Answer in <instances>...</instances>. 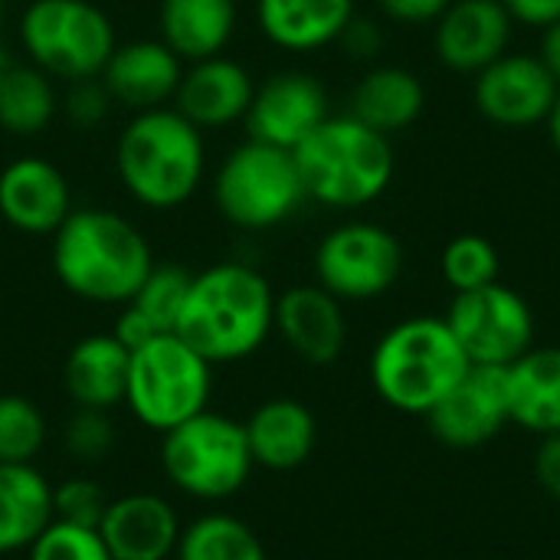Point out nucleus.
I'll return each mask as SVG.
<instances>
[{"label":"nucleus","instance_id":"obj_7","mask_svg":"<svg viewBox=\"0 0 560 560\" xmlns=\"http://www.w3.org/2000/svg\"><path fill=\"white\" fill-rule=\"evenodd\" d=\"M305 200L295 154L276 144L246 138L213 174V203L220 217L246 233L285 223Z\"/></svg>","mask_w":560,"mask_h":560},{"label":"nucleus","instance_id":"obj_34","mask_svg":"<svg viewBox=\"0 0 560 560\" xmlns=\"http://www.w3.org/2000/svg\"><path fill=\"white\" fill-rule=\"evenodd\" d=\"M115 440L118 433H115L108 410L75 407V413L66 420V430H62V446L75 463H102L115 450Z\"/></svg>","mask_w":560,"mask_h":560},{"label":"nucleus","instance_id":"obj_39","mask_svg":"<svg viewBox=\"0 0 560 560\" xmlns=\"http://www.w3.org/2000/svg\"><path fill=\"white\" fill-rule=\"evenodd\" d=\"M502 3L512 13V20L525 26L545 30L560 20V0H502Z\"/></svg>","mask_w":560,"mask_h":560},{"label":"nucleus","instance_id":"obj_25","mask_svg":"<svg viewBox=\"0 0 560 560\" xmlns=\"http://www.w3.org/2000/svg\"><path fill=\"white\" fill-rule=\"evenodd\" d=\"M161 36L184 62L220 56L236 33V0H161Z\"/></svg>","mask_w":560,"mask_h":560},{"label":"nucleus","instance_id":"obj_33","mask_svg":"<svg viewBox=\"0 0 560 560\" xmlns=\"http://www.w3.org/2000/svg\"><path fill=\"white\" fill-rule=\"evenodd\" d=\"M26 560H112L98 528L52 518L26 548Z\"/></svg>","mask_w":560,"mask_h":560},{"label":"nucleus","instance_id":"obj_36","mask_svg":"<svg viewBox=\"0 0 560 560\" xmlns=\"http://www.w3.org/2000/svg\"><path fill=\"white\" fill-rule=\"evenodd\" d=\"M112 105H115V102H112V95L105 92L102 79L69 82V92H66V98L59 102V108H62V112L69 115V121L79 125V128H95V125L108 115Z\"/></svg>","mask_w":560,"mask_h":560},{"label":"nucleus","instance_id":"obj_18","mask_svg":"<svg viewBox=\"0 0 560 560\" xmlns=\"http://www.w3.org/2000/svg\"><path fill=\"white\" fill-rule=\"evenodd\" d=\"M515 20L502 0H453L436 20V56L453 72H479L509 52Z\"/></svg>","mask_w":560,"mask_h":560},{"label":"nucleus","instance_id":"obj_37","mask_svg":"<svg viewBox=\"0 0 560 560\" xmlns=\"http://www.w3.org/2000/svg\"><path fill=\"white\" fill-rule=\"evenodd\" d=\"M450 3H453V0H377V7H381L390 20L410 23V26L436 23Z\"/></svg>","mask_w":560,"mask_h":560},{"label":"nucleus","instance_id":"obj_43","mask_svg":"<svg viewBox=\"0 0 560 560\" xmlns=\"http://www.w3.org/2000/svg\"><path fill=\"white\" fill-rule=\"evenodd\" d=\"M0 16H3V0H0Z\"/></svg>","mask_w":560,"mask_h":560},{"label":"nucleus","instance_id":"obj_5","mask_svg":"<svg viewBox=\"0 0 560 560\" xmlns=\"http://www.w3.org/2000/svg\"><path fill=\"white\" fill-rule=\"evenodd\" d=\"M292 154L305 197L335 210L374 203L394 177L390 138L354 115H328Z\"/></svg>","mask_w":560,"mask_h":560},{"label":"nucleus","instance_id":"obj_38","mask_svg":"<svg viewBox=\"0 0 560 560\" xmlns=\"http://www.w3.org/2000/svg\"><path fill=\"white\" fill-rule=\"evenodd\" d=\"M535 479L555 502H560V433L541 436L535 450Z\"/></svg>","mask_w":560,"mask_h":560},{"label":"nucleus","instance_id":"obj_35","mask_svg":"<svg viewBox=\"0 0 560 560\" xmlns=\"http://www.w3.org/2000/svg\"><path fill=\"white\" fill-rule=\"evenodd\" d=\"M108 502L112 499L102 489V482H95L89 476H72V479L52 486V518H59V522L98 528Z\"/></svg>","mask_w":560,"mask_h":560},{"label":"nucleus","instance_id":"obj_9","mask_svg":"<svg viewBox=\"0 0 560 560\" xmlns=\"http://www.w3.org/2000/svg\"><path fill=\"white\" fill-rule=\"evenodd\" d=\"M20 43L52 79H98L115 52V26L92 0H33L20 16Z\"/></svg>","mask_w":560,"mask_h":560},{"label":"nucleus","instance_id":"obj_8","mask_svg":"<svg viewBox=\"0 0 560 560\" xmlns=\"http://www.w3.org/2000/svg\"><path fill=\"white\" fill-rule=\"evenodd\" d=\"M253 466L246 427L233 417L203 410L161 433V469L167 482L190 499L223 502L236 495Z\"/></svg>","mask_w":560,"mask_h":560},{"label":"nucleus","instance_id":"obj_10","mask_svg":"<svg viewBox=\"0 0 560 560\" xmlns=\"http://www.w3.org/2000/svg\"><path fill=\"white\" fill-rule=\"evenodd\" d=\"M400 272V240L368 220H351L328 230L315 249V282L341 302H371L390 292Z\"/></svg>","mask_w":560,"mask_h":560},{"label":"nucleus","instance_id":"obj_6","mask_svg":"<svg viewBox=\"0 0 560 560\" xmlns=\"http://www.w3.org/2000/svg\"><path fill=\"white\" fill-rule=\"evenodd\" d=\"M213 394V364L180 335L167 331L131 351L125 407L154 433H167L203 413Z\"/></svg>","mask_w":560,"mask_h":560},{"label":"nucleus","instance_id":"obj_23","mask_svg":"<svg viewBox=\"0 0 560 560\" xmlns=\"http://www.w3.org/2000/svg\"><path fill=\"white\" fill-rule=\"evenodd\" d=\"M354 20V0H256L262 36L289 52H312L338 43Z\"/></svg>","mask_w":560,"mask_h":560},{"label":"nucleus","instance_id":"obj_4","mask_svg":"<svg viewBox=\"0 0 560 560\" xmlns=\"http://www.w3.org/2000/svg\"><path fill=\"white\" fill-rule=\"evenodd\" d=\"M469 371L446 318L417 315L384 331L371 351V384L377 397L410 417H427Z\"/></svg>","mask_w":560,"mask_h":560},{"label":"nucleus","instance_id":"obj_42","mask_svg":"<svg viewBox=\"0 0 560 560\" xmlns=\"http://www.w3.org/2000/svg\"><path fill=\"white\" fill-rule=\"evenodd\" d=\"M7 69V56H3V49H0V72Z\"/></svg>","mask_w":560,"mask_h":560},{"label":"nucleus","instance_id":"obj_11","mask_svg":"<svg viewBox=\"0 0 560 560\" xmlns=\"http://www.w3.org/2000/svg\"><path fill=\"white\" fill-rule=\"evenodd\" d=\"M446 325L469 364L479 368H509L535 348L532 305L502 282L456 292Z\"/></svg>","mask_w":560,"mask_h":560},{"label":"nucleus","instance_id":"obj_24","mask_svg":"<svg viewBox=\"0 0 560 560\" xmlns=\"http://www.w3.org/2000/svg\"><path fill=\"white\" fill-rule=\"evenodd\" d=\"M509 420L535 436L560 433V348H532L505 368Z\"/></svg>","mask_w":560,"mask_h":560},{"label":"nucleus","instance_id":"obj_14","mask_svg":"<svg viewBox=\"0 0 560 560\" xmlns=\"http://www.w3.org/2000/svg\"><path fill=\"white\" fill-rule=\"evenodd\" d=\"M433 436L453 450L486 446L502 433L509 420V394H505V368H479L459 377V384L427 413Z\"/></svg>","mask_w":560,"mask_h":560},{"label":"nucleus","instance_id":"obj_40","mask_svg":"<svg viewBox=\"0 0 560 560\" xmlns=\"http://www.w3.org/2000/svg\"><path fill=\"white\" fill-rule=\"evenodd\" d=\"M538 59L545 62V69L551 72V79L560 85V20L541 30V52H538Z\"/></svg>","mask_w":560,"mask_h":560},{"label":"nucleus","instance_id":"obj_21","mask_svg":"<svg viewBox=\"0 0 560 560\" xmlns=\"http://www.w3.org/2000/svg\"><path fill=\"white\" fill-rule=\"evenodd\" d=\"M243 427L253 463L269 472H292L305 466L318 443L315 413L292 397H272L259 404Z\"/></svg>","mask_w":560,"mask_h":560},{"label":"nucleus","instance_id":"obj_19","mask_svg":"<svg viewBox=\"0 0 560 560\" xmlns=\"http://www.w3.org/2000/svg\"><path fill=\"white\" fill-rule=\"evenodd\" d=\"M177 509L154 492H131L108 502L98 535L112 560H171L180 541Z\"/></svg>","mask_w":560,"mask_h":560},{"label":"nucleus","instance_id":"obj_3","mask_svg":"<svg viewBox=\"0 0 560 560\" xmlns=\"http://www.w3.org/2000/svg\"><path fill=\"white\" fill-rule=\"evenodd\" d=\"M115 171L135 203L148 210L184 207L207 174L203 131L174 105L135 112L115 141Z\"/></svg>","mask_w":560,"mask_h":560},{"label":"nucleus","instance_id":"obj_26","mask_svg":"<svg viewBox=\"0 0 560 560\" xmlns=\"http://www.w3.org/2000/svg\"><path fill=\"white\" fill-rule=\"evenodd\" d=\"M49 522V479L33 463H0V555L26 551Z\"/></svg>","mask_w":560,"mask_h":560},{"label":"nucleus","instance_id":"obj_17","mask_svg":"<svg viewBox=\"0 0 560 560\" xmlns=\"http://www.w3.org/2000/svg\"><path fill=\"white\" fill-rule=\"evenodd\" d=\"M256 82L249 69L230 56H210L184 66L180 85L174 92V108L194 121L200 131L230 128L246 118Z\"/></svg>","mask_w":560,"mask_h":560},{"label":"nucleus","instance_id":"obj_27","mask_svg":"<svg viewBox=\"0 0 560 560\" xmlns=\"http://www.w3.org/2000/svg\"><path fill=\"white\" fill-rule=\"evenodd\" d=\"M427 105V89L417 72L404 66H377L371 69L351 92V112L358 121L381 135H394L410 128Z\"/></svg>","mask_w":560,"mask_h":560},{"label":"nucleus","instance_id":"obj_41","mask_svg":"<svg viewBox=\"0 0 560 560\" xmlns=\"http://www.w3.org/2000/svg\"><path fill=\"white\" fill-rule=\"evenodd\" d=\"M548 131H551V141H555V148H558L560 154V95L558 102H555V108H551V115H548Z\"/></svg>","mask_w":560,"mask_h":560},{"label":"nucleus","instance_id":"obj_30","mask_svg":"<svg viewBox=\"0 0 560 560\" xmlns=\"http://www.w3.org/2000/svg\"><path fill=\"white\" fill-rule=\"evenodd\" d=\"M194 272H187L184 266L174 262H154L151 272L144 276V282L138 285V292L125 302L135 315H141L158 335H167L177 328L187 289H190Z\"/></svg>","mask_w":560,"mask_h":560},{"label":"nucleus","instance_id":"obj_28","mask_svg":"<svg viewBox=\"0 0 560 560\" xmlns=\"http://www.w3.org/2000/svg\"><path fill=\"white\" fill-rule=\"evenodd\" d=\"M59 112L56 82L39 66H10L0 72V128L16 138H33Z\"/></svg>","mask_w":560,"mask_h":560},{"label":"nucleus","instance_id":"obj_22","mask_svg":"<svg viewBox=\"0 0 560 560\" xmlns=\"http://www.w3.org/2000/svg\"><path fill=\"white\" fill-rule=\"evenodd\" d=\"M131 351L115 335L79 338L62 364V387L75 407L112 410L125 404Z\"/></svg>","mask_w":560,"mask_h":560},{"label":"nucleus","instance_id":"obj_2","mask_svg":"<svg viewBox=\"0 0 560 560\" xmlns=\"http://www.w3.org/2000/svg\"><path fill=\"white\" fill-rule=\"evenodd\" d=\"M154 266L144 233L121 213L72 207L52 233V272L59 285L95 305H125Z\"/></svg>","mask_w":560,"mask_h":560},{"label":"nucleus","instance_id":"obj_12","mask_svg":"<svg viewBox=\"0 0 560 560\" xmlns=\"http://www.w3.org/2000/svg\"><path fill=\"white\" fill-rule=\"evenodd\" d=\"M560 85L545 69L538 56L528 52H505L486 69L476 72L472 102L482 118L502 128H528L548 121Z\"/></svg>","mask_w":560,"mask_h":560},{"label":"nucleus","instance_id":"obj_20","mask_svg":"<svg viewBox=\"0 0 560 560\" xmlns=\"http://www.w3.org/2000/svg\"><path fill=\"white\" fill-rule=\"evenodd\" d=\"M184 59L164 39H131L118 43L102 69V85L115 105L135 112L161 108L174 102L184 75Z\"/></svg>","mask_w":560,"mask_h":560},{"label":"nucleus","instance_id":"obj_16","mask_svg":"<svg viewBox=\"0 0 560 560\" xmlns=\"http://www.w3.org/2000/svg\"><path fill=\"white\" fill-rule=\"evenodd\" d=\"M69 213V180L52 161L23 154L0 171V217L16 233L52 236Z\"/></svg>","mask_w":560,"mask_h":560},{"label":"nucleus","instance_id":"obj_29","mask_svg":"<svg viewBox=\"0 0 560 560\" xmlns=\"http://www.w3.org/2000/svg\"><path fill=\"white\" fill-rule=\"evenodd\" d=\"M174 560H269L259 535L223 512L203 515L180 532Z\"/></svg>","mask_w":560,"mask_h":560},{"label":"nucleus","instance_id":"obj_15","mask_svg":"<svg viewBox=\"0 0 560 560\" xmlns=\"http://www.w3.org/2000/svg\"><path fill=\"white\" fill-rule=\"evenodd\" d=\"M272 331L285 341V348L299 361L312 368L335 364L348 345V318L341 299H335L318 282L292 285L282 295H276Z\"/></svg>","mask_w":560,"mask_h":560},{"label":"nucleus","instance_id":"obj_13","mask_svg":"<svg viewBox=\"0 0 560 560\" xmlns=\"http://www.w3.org/2000/svg\"><path fill=\"white\" fill-rule=\"evenodd\" d=\"M328 115L325 85L308 72L285 69L256 85L243 125L253 141L295 151Z\"/></svg>","mask_w":560,"mask_h":560},{"label":"nucleus","instance_id":"obj_32","mask_svg":"<svg viewBox=\"0 0 560 560\" xmlns=\"http://www.w3.org/2000/svg\"><path fill=\"white\" fill-rule=\"evenodd\" d=\"M440 266H443V279L453 292H469V289L499 282V253L479 233L453 236L443 249Z\"/></svg>","mask_w":560,"mask_h":560},{"label":"nucleus","instance_id":"obj_31","mask_svg":"<svg viewBox=\"0 0 560 560\" xmlns=\"http://www.w3.org/2000/svg\"><path fill=\"white\" fill-rule=\"evenodd\" d=\"M46 443V417L30 397L0 394V463H33Z\"/></svg>","mask_w":560,"mask_h":560},{"label":"nucleus","instance_id":"obj_1","mask_svg":"<svg viewBox=\"0 0 560 560\" xmlns=\"http://www.w3.org/2000/svg\"><path fill=\"white\" fill-rule=\"evenodd\" d=\"M272 322L276 292L269 279L246 262H217L194 272L174 335L217 368L253 358L269 341Z\"/></svg>","mask_w":560,"mask_h":560}]
</instances>
